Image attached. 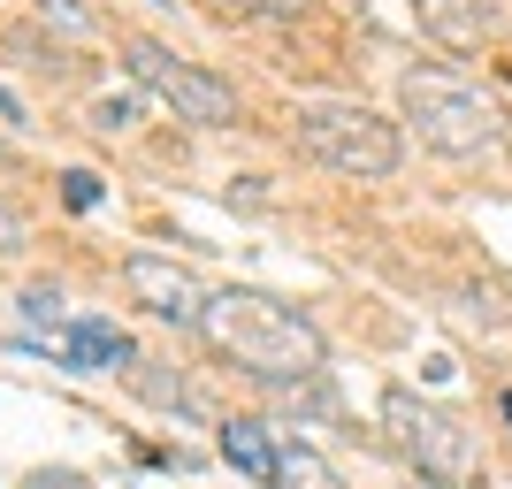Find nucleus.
<instances>
[{
    "instance_id": "nucleus-3",
    "label": "nucleus",
    "mask_w": 512,
    "mask_h": 489,
    "mask_svg": "<svg viewBox=\"0 0 512 489\" xmlns=\"http://www.w3.org/2000/svg\"><path fill=\"white\" fill-rule=\"evenodd\" d=\"M383 428H390V444L406 451V467H421V482H436V489L482 482V444H474V428L459 413L413 398V390H383Z\"/></svg>"
},
{
    "instance_id": "nucleus-1",
    "label": "nucleus",
    "mask_w": 512,
    "mask_h": 489,
    "mask_svg": "<svg viewBox=\"0 0 512 489\" xmlns=\"http://www.w3.org/2000/svg\"><path fill=\"white\" fill-rule=\"evenodd\" d=\"M199 337L222 352V360H237L253 383L283 390V383H314L321 375V329L299 314V306H283V298L268 291H214L207 314H199Z\"/></svg>"
},
{
    "instance_id": "nucleus-8",
    "label": "nucleus",
    "mask_w": 512,
    "mask_h": 489,
    "mask_svg": "<svg viewBox=\"0 0 512 489\" xmlns=\"http://www.w3.org/2000/svg\"><path fill=\"white\" fill-rule=\"evenodd\" d=\"M413 23H421L436 46H451V54H474V46L490 39V8L482 0H406Z\"/></svg>"
},
{
    "instance_id": "nucleus-6",
    "label": "nucleus",
    "mask_w": 512,
    "mask_h": 489,
    "mask_svg": "<svg viewBox=\"0 0 512 489\" xmlns=\"http://www.w3.org/2000/svg\"><path fill=\"white\" fill-rule=\"evenodd\" d=\"M123 291L138 298L153 321H176V329H199V314H207V298H214L207 283L169 253H130L123 260Z\"/></svg>"
},
{
    "instance_id": "nucleus-10",
    "label": "nucleus",
    "mask_w": 512,
    "mask_h": 489,
    "mask_svg": "<svg viewBox=\"0 0 512 489\" xmlns=\"http://www.w3.org/2000/svg\"><path fill=\"white\" fill-rule=\"evenodd\" d=\"M276 489H344V474L314 444H276Z\"/></svg>"
},
{
    "instance_id": "nucleus-13",
    "label": "nucleus",
    "mask_w": 512,
    "mask_h": 489,
    "mask_svg": "<svg viewBox=\"0 0 512 489\" xmlns=\"http://www.w3.org/2000/svg\"><path fill=\"white\" fill-rule=\"evenodd\" d=\"M62 199H69L77 214H92V207H100V176H92V169H69V176H62Z\"/></svg>"
},
{
    "instance_id": "nucleus-4",
    "label": "nucleus",
    "mask_w": 512,
    "mask_h": 489,
    "mask_svg": "<svg viewBox=\"0 0 512 489\" xmlns=\"http://www.w3.org/2000/svg\"><path fill=\"white\" fill-rule=\"evenodd\" d=\"M398 100H406V123L421 130V146L444 153V161H482L505 138L490 100L474 85H459V77H444V69H413L406 85H398Z\"/></svg>"
},
{
    "instance_id": "nucleus-17",
    "label": "nucleus",
    "mask_w": 512,
    "mask_h": 489,
    "mask_svg": "<svg viewBox=\"0 0 512 489\" xmlns=\"http://www.w3.org/2000/svg\"><path fill=\"white\" fill-rule=\"evenodd\" d=\"M23 306H31V321H39V329H46V321H62V314H54V306H62V298H54V291H31V298H23Z\"/></svg>"
},
{
    "instance_id": "nucleus-11",
    "label": "nucleus",
    "mask_w": 512,
    "mask_h": 489,
    "mask_svg": "<svg viewBox=\"0 0 512 489\" xmlns=\"http://www.w3.org/2000/svg\"><path fill=\"white\" fill-rule=\"evenodd\" d=\"M130 375H138V390H146L153 405H169V413H199V405H192V390H184V383H169V375H153L146 360L130 367Z\"/></svg>"
},
{
    "instance_id": "nucleus-5",
    "label": "nucleus",
    "mask_w": 512,
    "mask_h": 489,
    "mask_svg": "<svg viewBox=\"0 0 512 489\" xmlns=\"http://www.w3.org/2000/svg\"><path fill=\"white\" fill-rule=\"evenodd\" d=\"M123 62H130V77H138L153 100L169 107L176 123H199V130H230V123H237V85H222L214 69L184 62L176 46H161V39H123Z\"/></svg>"
},
{
    "instance_id": "nucleus-15",
    "label": "nucleus",
    "mask_w": 512,
    "mask_h": 489,
    "mask_svg": "<svg viewBox=\"0 0 512 489\" xmlns=\"http://www.w3.org/2000/svg\"><path fill=\"white\" fill-rule=\"evenodd\" d=\"M123 123H130V100H100L92 107V130H107V138H115Z\"/></svg>"
},
{
    "instance_id": "nucleus-9",
    "label": "nucleus",
    "mask_w": 512,
    "mask_h": 489,
    "mask_svg": "<svg viewBox=\"0 0 512 489\" xmlns=\"http://www.w3.org/2000/svg\"><path fill=\"white\" fill-rule=\"evenodd\" d=\"M222 459H230L245 482L276 489V436H268L260 421H222Z\"/></svg>"
},
{
    "instance_id": "nucleus-2",
    "label": "nucleus",
    "mask_w": 512,
    "mask_h": 489,
    "mask_svg": "<svg viewBox=\"0 0 512 489\" xmlns=\"http://www.w3.org/2000/svg\"><path fill=\"white\" fill-rule=\"evenodd\" d=\"M291 138H299L306 161H321V169H337V176H360V184H383V176H398V161H406L398 123H383V115H375V107H360V100L299 107Z\"/></svg>"
},
{
    "instance_id": "nucleus-14",
    "label": "nucleus",
    "mask_w": 512,
    "mask_h": 489,
    "mask_svg": "<svg viewBox=\"0 0 512 489\" xmlns=\"http://www.w3.org/2000/svg\"><path fill=\"white\" fill-rule=\"evenodd\" d=\"M39 16H46V23H62V31H77V39L92 31V16L77 8V0H39Z\"/></svg>"
},
{
    "instance_id": "nucleus-12",
    "label": "nucleus",
    "mask_w": 512,
    "mask_h": 489,
    "mask_svg": "<svg viewBox=\"0 0 512 489\" xmlns=\"http://www.w3.org/2000/svg\"><path fill=\"white\" fill-rule=\"evenodd\" d=\"M222 8H237V16H268V23H291V16H306L314 0H222Z\"/></svg>"
},
{
    "instance_id": "nucleus-16",
    "label": "nucleus",
    "mask_w": 512,
    "mask_h": 489,
    "mask_svg": "<svg viewBox=\"0 0 512 489\" xmlns=\"http://www.w3.org/2000/svg\"><path fill=\"white\" fill-rule=\"evenodd\" d=\"M0 253H23V214L0 199Z\"/></svg>"
},
{
    "instance_id": "nucleus-18",
    "label": "nucleus",
    "mask_w": 512,
    "mask_h": 489,
    "mask_svg": "<svg viewBox=\"0 0 512 489\" xmlns=\"http://www.w3.org/2000/svg\"><path fill=\"white\" fill-rule=\"evenodd\" d=\"M0 123H23V100H16L8 85H0Z\"/></svg>"
},
{
    "instance_id": "nucleus-19",
    "label": "nucleus",
    "mask_w": 512,
    "mask_h": 489,
    "mask_svg": "<svg viewBox=\"0 0 512 489\" xmlns=\"http://www.w3.org/2000/svg\"><path fill=\"white\" fill-rule=\"evenodd\" d=\"M505 421H512V398H505Z\"/></svg>"
},
{
    "instance_id": "nucleus-7",
    "label": "nucleus",
    "mask_w": 512,
    "mask_h": 489,
    "mask_svg": "<svg viewBox=\"0 0 512 489\" xmlns=\"http://www.w3.org/2000/svg\"><path fill=\"white\" fill-rule=\"evenodd\" d=\"M62 360L77 367V375H107V367H138V344L115 329V321H69L62 329Z\"/></svg>"
}]
</instances>
